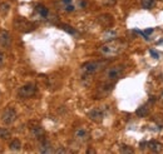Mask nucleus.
Masks as SVG:
<instances>
[{
    "label": "nucleus",
    "mask_w": 163,
    "mask_h": 154,
    "mask_svg": "<svg viewBox=\"0 0 163 154\" xmlns=\"http://www.w3.org/2000/svg\"><path fill=\"white\" fill-rule=\"evenodd\" d=\"M35 10H37V11L40 14V16H43V18H47L48 14H49V10H48L44 5H40V4L35 7Z\"/></svg>",
    "instance_id": "nucleus-19"
},
{
    "label": "nucleus",
    "mask_w": 163,
    "mask_h": 154,
    "mask_svg": "<svg viewBox=\"0 0 163 154\" xmlns=\"http://www.w3.org/2000/svg\"><path fill=\"white\" fill-rule=\"evenodd\" d=\"M115 38H117V33L114 32V30H107V32H104V34H103V39L108 40V42L114 40Z\"/></svg>",
    "instance_id": "nucleus-16"
},
{
    "label": "nucleus",
    "mask_w": 163,
    "mask_h": 154,
    "mask_svg": "<svg viewBox=\"0 0 163 154\" xmlns=\"http://www.w3.org/2000/svg\"><path fill=\"white\" fill-rule=\"evenodd\" d=\"M125 44L122 43V42H118V40H111L108 42L107 44H104L103 46H101L99 51L102 55L107 56V58H112V56H115L118 55L119 53H122V50L124 49Z\"/></svg>",
    "instance_id": "nucleus-1"
},
{
    "label": "nucleus",
    "mask_w": 163,
    "mask_h": 154,
    "mask_svg": "<svg viewBox=\"0 0 163 154\" xmlns=\"http://www.w3.org/2000/svg\"><path fill=\"white\" fill-rule=\"evenodd\" d=\"M161 2H163V0H161Z\"/></svg>",
    "instance_id": "nucleus-28"
},
{
    "label": "nucleus",
    "mask_w": 163,
    "mask_h": 154,
    "mask_svg": "<svg viewBox=\"0 0 163 154\" xmlns=\"http://www.w3.org/2000/svg\"><path fill=\"white\" fill-rule=\"evenodd\" d=\"M124 68L122 65H115V67H111L106 70V78L108 80H117L118 78L122 77Z\"/></svg>",
    "instance_id": "nucleus-6"
},
{
    "label": "nucleus",
    "mask_w": 163,
    "mask_h": 154,
    "mask_svg": "<svg viewBox=\"0 0 163 154\" xmlns=\"http://www.w3.org/2000/svg\"><path fill=\"white\" fill-rule=\"evenodd\" d=\"M37 93V85L35 84H25L18 89V97L21 99L31 98Z\"/></svg>",
    "instance_id": "nucleus-4"
},
{
    "label": "nucleus",
    "mask_w": 163,
    "mask_h": 154,
    "mask_svg": "<svg viewBox=\"0 0 163 154\" xmlns=\"http://www.w3.org/2000/svg\"><path fill=\"white\" fill-rule=\"evenodd\" d=\"M159 100H161V103L163 104V91L161 93V95H159Z\"/></svg>",
    "instance_id": "nucleus-27"
},
{
    "label": "nucleus",
    "mask_w": 163,
    "mask_h": 154,
    "mask_svg": "<svg viewBox=\"0 0 163 154\" xmlns=\"http://www.w3.org/2000/svg\"><path fill=\"white\" fill-rule=\"evenodd\" d=\"M107 65V61H102V60H94V61H87L82 65V73L85 77H89L92 74H95L97 72L102 70L104 67Z\"/></svg>",
    "instance_id": "nucleus-2"
},
{
    "label": "nucleus",
    "mask_w": 163,
    "mask_h": 154,
    "mask_svg": "<svg viewBox=\"0 0 163 154\" xmlns=\"http://www.w3.org/2000/svg\"><path fill=\"white\" fill-rule=\"evenodd\" d=\"M148 113H149V108H148L147 105H141V107L136 110V114H137L138 117H141V118L147 117V115H148Z\"/></svg>",
    "instance_id": "nucleus-14"
},
{
    "label": "nucleus",
    "mask_w": 163,
    "mask_h": 154,
    "mask_svg": "<svg viewBox=\"0 0 163 154\" xmlns=\"http://www.w3.org/2000/svg\"><path fill=\"white\" fill-rule=\"evenodd\" d=\"M148 148L153 153H159V152L163 150V144L159 143V142H157V140H152V142L148 143Z\"/></svg>",
    "instance_id": "nucleus-11"
},
{
    "label": "nucleus",
    "mask_w": 163,
    "mask_h": 154,
    "mask_svg": "<svg viewBox=\"0 0 163 154\" xmlns=\"http://www.w3.org/2000/svg\"><path fill=\"white\" fill-rule=\"evenodd\" d=\"M143 9H152L154 7V0H141Z\"/></svg>",
    "instance_id": "nucleus-20"
},
{
    "label": "nucleus",
    "mask_w": 163,
    "mask_h": 154,
    "mask_svg": "<svg viewBox=\"0 0 163 154\" xmlns=\"http://www.w3.org/2000/svg\"><path fill=\"white\" fill-rule=\"evenodd\" d=\"M119 150H120L122 153H133V149H132V148H129L128 145H120Z\"/></svg>",
    "instance_id": "nucleus-22"
},
{
    "label": "nucleus",
    "mask_w": 163,
    "mask_h": 154,
    "mask_svg": "<svg viewBox=\"0 0 163 154\" xmlns=\"http://www.w3.org/2000/svg\"><path fill=\"white\" fill-rule=\"evenodd\" d=\"M0 46L4 49H9L11 46V37L9 32H7L4 29L0 30Z\"/></svg>",
    "instance_id": "nucleus-7"
},
{
    "label": "nucleus",
    "mask_w": 163,
    "mask_h": 154,
    "mask_svg": "<svg viewBox=\"0 0 163 154\" xmlns=\"http://www.w3.org/2000/svg\"><path fill=\"white\" fill-rule=\"evenodd\" d=\"M39 150H40V153H52V152H53L50 143H49V142H47V140H44V139L42 140V144H40Z\"/></svg>",
    "instance_id": "nucleus-13"
},
{
    "label": "nucleus",
    "mask_w": 163,
    "mask_h": 154,
    "mask_svg": "<svg viewBox=\"0 0 163 154\" xmlns=\"http://www.w3.org/2000/svg\"><path fill=\"white\" fill-rule=\"evenodd\" d=\"M10 10V4L9 3H0V14L3 16H7Z\"/></svg>",
    "instance_id": "nucleus-18"
},
{
    "label": "nucleus",
    "mask_w": 163,
    "mask_h": 154,
    "mask_svg": "<svg viewBox=\"0 0 163 154\" xmlns=\"http://www.w3.org/2000/svg\"><path fill=\"white\" fill-rule=\"evenodd\" d=\"M9 148H10V150H13V152H19V150L21 149V142H20L19 139H14V140L10 142Z\"/></svg>",
    "instance_id": "nucleus-15"
},
{
    "label": "nucleus",
    "mask_w": 163,
    "mask_h": 154,
    "mask_svg": "<svg viewBox=\"0 0 163 154\" xmlns=\"http://www.w3.org/2000/svg\"><path fill=\"white\" fill-rule=\"evenodd\" d=\"M149 53L152 54V56H153V58H156V59H158V58H159V54H158V53H157L156 50H153V49H151V50H149Z\"/></svg>",
    "instance_id": "nucleus-24"
},
{
    "label": "nucleus",
    "mask_w": 163,
    "mask_h": 154,
    "mask_svg": "<svg viewBox=\"0 0 163 154\" xmlns=\"http://www.w3.org/2000/svg\"><path fill=\"white\" fill-rule=\"evenodd\" d=\"M3 64H4V54L0 50V67H3Z\"/></svg>",
    "instance_id": "nucleus-25"
},
{
    "label": "nucleus",
    "mask_w": 163,
    "mask_h": 154,
    "mask_svg": "<svg viewBox=\"0 0 163 154\" xmlns=\"http://www.w3.org/2000/svg\"><path fill=\"white\" fill-rule=\"evenodd\" d=\"M88 117H89L90 120H93V121H95V123H101V121L104 119V112H103L102 109L95 108V109H92V110L88 113Z\"/></svg>",
    "instance_id": "nucleus-8"
},
{
    "label": "nucleus",
    "mask_w": 163,
    "mask_h": 154,
    "mask_svg": "<svg viewBox=\"0 0 163 154\" xmlns=\"http://www.w3.org/2000/svg\"><path fill=\"white\" fill-rule=\"evenodd\" d=\"M10 137H11V134H10V132L7 128L0 127V139H2V140H9Z\"/></svg>",
    "instance_id": "nucleus-17"
},
{
    "label": "nucleus",
    "mask_w": 163,
    "mask_h": 154,
    "mask_svg": "<svg viewBox=\"0 0 163 154\" xmlns=\"http://www.w3.org/2000/svg\"><path fill=\"white\" fill-rule=\"evenodd\" d=\"M16 119V110L13 107H8L2 113V120L4 124H13Z\"/></svg>",
    "instance_id": "nucleus-5"
},
{
    "label": "nucleus",
    "mask_w": 163,
    "mask_h": 154,
    "mask_svg": "<svg viewBox=\"0 0 163 154\" xmlns=\"http://www.w3.org/2000/svg\"><path fill=\"white\" fill-rule=\"evenodd\" d=\"M30 133H31L33 138H35L38 140H43L44 139V129L40 125H38V124L30 127Z\"/></svg>",
    "instance_id": "nucleus-9"
},
{
    "label": "nucleus",
    "mask_w": 163,
    "mask_h": 154,
    "mask_svg": "<svg viewBox=\"0 0 163 154\" xmlns=\"http://www.w3.org/2000/svg\"><path fill=\"white\" fill-rule=\"evenodd\" d=\"M98 21H99L102 25H104V26H108V25H111V24L113 23V19H112L111 15L103 14V15H99V16H98Z\"/></svg>",
    "instance_id": "nucleus-12"
},
{
    "label": "nucleus",
    "mask_w": 163,
    "mask_h": 154,
    "mask_svg": "<svg viewBox=\"0 0 163 154\" xmlns=\"http://www.w3.org/2000/svg\"><path fill=\"white\" fill-rule=\"evenodd\" d=\"M61 9H63L64 11H67V13H72V11L75 10V5H74L73 3H72V4H67V5H63Z\"/></svg>",
    "instance_id": "nucleus-21"
},
{
    "label": "nucleus",
    "mask_w": 163,
    "mask_h": 154,
    "mask_svg": "<svg viewBox=\"0 0 163 154\" xmlns=\"http://www.w3.org/2000/svg\"><path fill=\"white\" fill-rule=\"evenodd\" d=\"M61 28L65 30V32H68V33H70V34H75V30H74L73 28H70L69 25H61Z\"/></svg>",
    "instance_id": "nucleus-23"
},
{
    "label": "nucleus",
    "mask_w": 163,
    "mask_h": 154,
    "mask_svg": "<svg viewBox=\"0 0 163 154\" xmlns=\"http://www.w3.org/2000/svg\"><path fill=\"white\" fill-rule=\"evenodd\" d=\"M57 153H67V150L65 149H58V150H55Z\"/></svg>",
    "instance_id": "nucleus-26"
},
{
    "label": "nucleus",
    "mask_w": 163,
    "mask_h": 154,
    "mask_svg": "<svg viewBox=\"0 0 163 154\" xmlns=\"http://www.w3.org/2000/svg\"><path fill=\"white\" fill-rule=\"evenodd\" d=\"M14 26L16 30H19V32L21 33H28V32H31L33 29H34V25H33V23H30L28 19L25 18H21V16H18L14 21H13Z\"/></svg>",
    "instance_id": "nucleus-3"
},
{
    "label": "nucleus",
    "mask_w": 163,
    "mask_h": 154,
    "mask_svg": "<svg viewBox=\"0 0 163 154\" xmlns=\"http://www.w3.org/2000/svg\"><path fill=\"white\" fill-rule=\"evenodd\" d=\"M74 137H75V139L84 142V140H87V139H88L89 133H88V130H87V129H84V128H78V129L74 132Z\"/></svg>",
    "instance_id": "nucleus-10"
}]
</instances>
